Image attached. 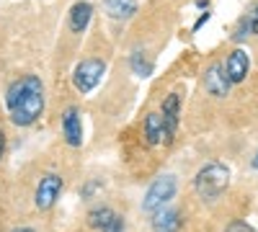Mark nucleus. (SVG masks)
<instances>
[{"label":"nucleus","instance_id":"obj_20","mask_svg":"<svg viewBox=\"0 0 258 232\" xmlns=\"http://www.w3.org/2000/svg\"><path fill=\"white\" fill-rule=\"evenodd\" d=\"M3 150H6V134L0 132V158H3Z\"/></svg>","mask_w":258,"mask_h":232},{"label":"nucleus","instance_id":"obj_1","mask_svg":"<svg viewBox=\"0 0 258 232\" xmlns=\"http://www.w3.org/2000/svg\"><path fill=\"white\" fill-rule=\"evenodd\" d=\"M8 116L16 126H31L44 114V83L39 75H21L6 91Z\"/></svg>","mask_w":258,"mask_h":232},{"label":"nucleus","instance_id":"obj_4","mask_svg":"<svg viewBox=\"0 0 258 232\" xmlns=\"http://www.w3.org/2000/svg\"><path fill=\"white\" fill-rule=\"evenodd\" d=\"M103 75H106V62L98 57H88V59L78 62V67L73 70V86L78 93L85 96L103 80Z\"/></svg>","mask_w":258,"mask_h":232},{"label":"nucleus","instance_id":"obj_15","mask_svg":"<svg viewBox=\"0 0 258 232\" xmlns=\"http://www.w3.org/2000/svg\"><path fill=\"white\" fill-rule=\"evenodd\" d=\"M129 67H132V72L137 78H150L153 70H155L153 59L145 57V52H132V54H129Z\"/></svg>","mask_w":258,"mask_h":232},{"label":"nucleus","instance_id":"obj_3","mask_svg":"<svg viewBox=\"0 0 258 232\" xmlns=\"http://www.w3.org/2000/svg\"><path fill=\"white\" fill-rule=\"evenodd\" d=\"M176 188H178V181L173 173H165V176H158L150 188L145 191V199H142V212L147 214H155L160 212L163 206L170 204V199L176 196Z\"/></svg>","mask_w":258,"mask_h":232},{"label":"nucleus","instance_id":"obj_9","mask_svg":"<svg viewBox=\"0 0 258 232\" xmlns=\"http://www.w3.org/2000/svg\"><path fill=\"white\" fill-rule=\"evenodd\" d=\"M88 224L98 232H124V217L111 206H96L88 212Z\"/></svg>","mask_w":258,"mask_h":232},{"label":"nucleus","instance_id":"obj_14","mask_svg":"<svg viewBox=\"0 0 258 232\" xmlns=\"http://www.w3.org/2000/svg\"><path fill=\"white\" fill-rule=\"evenodd\" d=\"M142 134L147 139V144H160L165 137V126H163V116L160 111H150L145 116V126H142Z\"/></svg>","mask_w":258,"mask_h":232},{"label":"nucleus","instance_id":"obj_6","mask_svg":"<svg viewBox=\"0 0 258 232\" xmlns=\"http://www.w3.org/2000/svg\"><path fill=\"white\" fill-rule=\"evenodd\" d=\"M160 116H163V126H165V137L163 142L170 144L176 137L178 129V121H181V96L178 93H168L160 103Z\"/></svg>","mask_w":258,"mask_h":232},{"label":"nucleus","instance_id":"obj_2","mask_svg":"<svg viewBox=\"0 0 258 232\" xmlns=\"http://www.w3.org/2000/svg\"><path fill=\"white\" fill-rule=\"evenodd\" d=\"M230 186V171L227 165L212 160L207 165L199 168V173L194 176V188H197V194L204 199V201H214L220 199Z\"/></svg>","mask_w":258,"mask_h":232},{"label":"nucleus","instance_id":"obj_7","mask_svg":"<svg viewBox=\"0 0 258 232\" xmlns=\"http://www.w3.org/2000/svg\"><path fill=\"white\" fill-rule=\"evenodd\" d=\"M204 88L209 96L214 98H227L230 96V88H232V83L225 72V65L222 62H212V65L204 70Z\"/></svg>","mask_w":258,"mask_h":232},{"label":"nucleus","instance_id":"obj_11","mask_svg":"<svg viewBox=\"0 0 258 232\" xmlns=\"http://www.w3.org/2000/svg\"><path fill=\"white\" fill-rule=\"evenodd\" d=\"M91 18H93V6L88 0H80L70 8V16H68V26L73 34H85V29L91 26Z\"/></svg>","mask_w":258,"mask_h":232},{"label":"nucleus","instance_id":"obj_19","mask_svg":"<svg viewBox=\"0 0 258 232\" xmlns=\"http://www.w3.org/2000/svg\"><path fill=\"white\" fill-rule=\"evenodd\" d=\"M96 188H98V183H88L85 188H80V196H91V194L96 191Z\"/></svg>","mask_w":258,"mask_h":232},{"label":"nucleus","instance_id":"obj_22","mask_svg":"<svg viewBox=\"0 0 258 232\" xmlns=\"http://www.w3.org/2000/svg\"><path fill=\"white\" fill-rule=\"evenodd\" d=\"M250 165L255 168V171H258V150H255V155H253V160H250Z\"/></svg>","mask_w":258,"mask_h":232},{"label":"nucleus","instance_id":"obj_21","mask_svg":"<svg viewBox=\"0 0 258 232\" xmlns=\"http://www.w3.org/2000/svg\"><path fill=\"white\" fill-rule=\"evenodd\" d=\"M197 8H207L209 11V0H197Z\"/></svg>","mask_w":258,"mask_h":232},{"label":"nucleus","instance_id":"obj_13","mask_svg":"<svg viewBox=\"0 0 258 232\" xmlns=\"http://www.w3.org/2000/svg\"><path fill=\"white\" fill-rule=\"evenodd\" d=\"M103 11L111 21H129L137 13V0H103Z\"/></svg>","mask_w":258,"mask_h":232},{"label":"nucleus","instance_id":"obj_5","mask_svg":"<svg viewBox=\"0 0 258 232\" xmlns=\"http://www.w3.org/2000/svg\"><path fill=\"white\" fill-rule=\"evenodd\" d=\"M62 188H64L62 178H59L57 173H47L44 178L39 181V186H36V194H34V204H36V209H41V212H47V209H52V206L57 204L59 194H62Z\"/></svg>","mask_w":258,"mask_h":232},{"label":"nucleus","instance_id":"obj_8","mask_svg":"<svg viewBox=\"0 0 258 232\" xmlns=\"http://www.w3.org/2000/svg\"><path fill=\"white\" fill-rule=\"evenodd\" d=\"M222 65H225V72H227L232 86H240V83L248 78V72H250V54L243 47H235Z\"/></svg>","mask_w":258,"mask_h":232},{"label":"nucleus","instance_id":"obj_16","mask_svg":"<svg viewBox=\"0 0 258 232\" xmlns=\"http://www.w3.org/2000/svg\"><path fill=\"white\" fill-rule=\"evenodd\" d=\"M248 36H253V34H250V16L245 13L238 24H235V29H232V41H243Z\"/></svg>","mask_w":258,"mask_h":232},{"label":"nucleus","instance_id":"obj_17","mask_svg":"<svg viewBox=\"0 0 258 232\" xmlns=\"http://www.w3.org/2000/svg\"><path fill=\"white\" fill-rule=\"evenodd\" d=\"M225 232H255V229H253V224H248L243 219H235V222H230L225 227Z\"/></svg>","mask_w":258,"mask_h":232},{"label":"nucleus","instance_id":"obj_12","mask_svg":"<svg viewBox=\"0 0 258 232\" xmlns=\"http://www.w3.org/2000/svg\"><path fill=\"white\" fill-rule=\"evenodd\" d=\"M181 229V212L173 206H163L153 214V232H178Z\"/></svg>","mask_w":258,"mask_h":232},{"label":"nucleus","instance_id":"obj_10","mask_svg":"<svg viewBox=\"0 0 258 232\" xmlns=\"http://www.w3.org/2000/svg\"><path fill=\"white\" fill-rule=\"evenodd\" d=\"M62 137L70 147H80L83 144V121H80V111L75 106H70L62 114Z\"/></svg>","mask_w":258,"mask_h":232},{"label":"nucleus","instance_id":"obj_23","mask_svg":"<svg viewBox=\"0 0 258 232\" xmlns=\"http://www.w3.org/2000/svg\"><path fill=\"white\" fill-rule=\"evenodd\" d=\"M13 232H34L31 227H21V229H13Z\"/></svg>","mask_w":258,"mask_h":232},{"label":"nucleus","instance_id":"obj_18","mask_svg":"<svg viewBox=\"0 0 258 232\" xmlns=\"http://www.w3.org/2000/svg\"><path fill=\"white\" fill-rule=\"evenodd\" d=\"M209 18H212V13H209V11H207V13H202V16H199V21H197V24H194V31H199V29H202V26L207 24Z\"/></svg>","mask_w":258,"mask_h":232}]
</instances>
